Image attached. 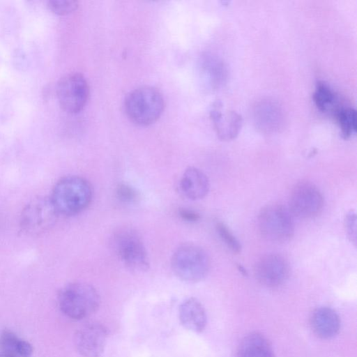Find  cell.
<instances>
[{"label":"cell","mask_w":357,"mask_h":357,"mask_svg":"<svg viewBox=\"0 0 357 357\" xmlns=\"http://www.w3.org/2000/svg\"><path fill=\"white\" fill-rule=\"evenodd\" d=\"M93 188L86 178L68 176L53 188L50 199L59 215L72 216L84 211L91 204Z\"/></svg>","instance_id":"cell-1"},{"label":"cell","mask_w":357,"mask_h":357,"mask_svg":"<svg viewBox=\"0 0 357 357\" xmlns=\"http://www.w3.org/2000/svg\"><path fill=\"white\" fill-rule=\"evenodd\" d=\"M165 108L162 94L157 89L144 86L130 91L124 100L128 118L139 126H149L155 122Z\"/></svg>","instance_id":"cell-2"},{"label":"cell","mask_w":357,"mask_h":357,"mask_svg":"<svg viewBox=\"0 0 357 357\" xmlns=\"http://www.w3.org/2000/svg\"><path fill=\"white\" fill-rule=\"evenodd\" d=\"M58 303L63 314L77 321L96 312L100 306V298L92 285L85 282H73L60 290Z\"/></svg>","instance_id":"cell-3"},{"label":"cell","mask_w":357,"mask_h":357,"mask_svg":"<svg viewBox=\"0 0 357 357\" xmlns=\"http://www.w3.org/2000/svg\"><path fill=\"white\" fill-rule=\"evenodd\" d=\"M210 266V259L206 251L191 243L180 245L171 258V267L174 274L189 282H197L205 278Z\"/></svg>","instance_id":"cell-4"},{"label":"cell","mask_w":357,"mask_h":357,"mask_svg":"<svg viewBox=\"0 0 357 357\" xmlns=\"http://www.w3.org/2000/svg\"><path fill=\"white\" fill-rule=\"evenodd\" d=\"M257 220L259 231L268 241L284 243L294 236L293 216L289 209L282 204L266 205L259 212Z\"/></svg>","instance_id":"cell-5"},{"label":"cell","mask_w":357,"mask_h":357,"mask_svg":"<svg viewBox=\"0 0 357 357\" xmlns=\"http://www.w3.org/2000/svg\"><path fill=\"white\" fill-rule=\"evenodd\" d=\"M114 250L130 271L144 272L149 268V261L144 243L139 234L130 228L116 231L112 240Z\"/></svg>","instance_id":"cell-6"},{"label":"cell","mask_w":357,"mask_h":357,"mask_svg":"<svg viewBox=\"0 0 357 357\" xmlns=\"http://www.w3.org/2000/svg\"><path fill=\"white\" fill-rule=\"evenodd\" d=\"M59 214L50 197H38L26 204L22 212L20 227L29 235H39L52 227Z\"/></svg>","instance_id":"cell-7"},{"label":"cell","mask_w":357,"mask_h":357,"mask_svg":"<svg viewBox=\"0 0 357 357\" xmlns=\"http://www.w3.org/2000/svg\"><path fill=\"white\" fill-rule=\"evenodd\" d=\"M56 96L61 107L68 113L79 112L89 96V86L80 73H72L62 77L56 85Z\"/></svg>","instance_id":"cell-8"},{"label":"cell","mask_w":357,"mask_h":357,"mask_svg":"<svg viewBox=\"0 0 357 357\" xmlns=\"http://www.w3.org/2000/svg\"><path fill=\"white\" fill-rule=\"evenodd\" d=\"M323 207V195L313 183L300 182L292 189L288 208L292 216L301 219H311L317 217Z\"/></svg>","instance_id":"cell-9"},{"label":"cell","mask_w":357,"mask_h":357,"mask_svg":"<svg viewBox=\"0 0 357 357\" xmlns=\"http://www.w3.org/2000/svg\"><path fill=\"white\" fill-rule=\"evenodd\" d=\"M107 337V330L104 325L98 322L87 323L76 331L75 347L83 357H100L104 352Z\"/></svg>","instance_id":"cell-10"},{"label":"cell","mask_w":357,"mask_h":357,"mask_svg":"<svg viewBox=\"0 0 357 357\" xmlns=\"http://www.w3.org/2000/svg\"><path fill=\"white\" fill-rule=\"evenodd\" d=\"M289 265L280 255L269 254L261 257L255 266L256 279L262 285L275 288L283 284L289 278Z\"/></svg>","instance_id":"cell-11"},{"label":"cell","mask_w":357,"mask_h":357,"mask_svg":"<svg viewBox=\"0 0 357 357\" xmlns=\"http://www.w3.org/2000/svg\"><path fill=\"white\" fill-rule=\"evenodd\" d=\"M214 128L218 137L223 141L234 139L242 127V116L232 110H223L222 105L216 102L210 112Z\"/></svg>","instance_id":"cell-12"},{"label":"cell","mask_w":357,"mask_h":357,"mask_svg":"<svg viewBox=\"0 0 357 357\" xmlns=\"http://www.w3.org/2000/svg\"><path fill=\"white\" fill-rule=\"evenodd\" d=\"M310 325L317 337L321 339H329L338 333L340 328V319L332 308L320 307L312 312Z\"/></svg>","instance_id":"cell-13"},{"label":"cell","mask_w":357,"mask_h":357,"mask_svg":"<svg viewBox=\"0 0 357 357\" xmlns=\"http://www.w3.org/2000/svg\"><path fill=\"white\" fill-rule=\"evenodd\" d=\"M178 319L182 326L194 333H202L207 324L204 307L195 298L184 300L178 307Z\"/></svg>","instance_id":"cell-14"},{"label":"cell","mask_w":357,"mask_h":357,"mask_svg":"<svg viewBox=\"0 0 357 357\" xmlns=\"http://www.w3.org/2000/svg\"><path fill=\"white\" fill-rule=\"evenodd\" d=\"M179 188L185 197L191 200H198L207 195L210 183L208 177L202 170L190 167L183 173Z\"/></svg>","instance_id":"cell-15"},{"label":"cell","mask_w":357,"mask_h":357,"mask_svg":"<svg viewBox=\"0 0 357 357\" xmlns=\"http://www.w3.org/2000/svg\"><path fill=\"white\" fill-rule=\"evenodd\" d=\"M236 357H275L267 338L259 333H251L240 342Z\"/></svg>","instance_id":"cell-16"},{"label":"cell","mask_w":357,"mask_h":357,"mask_svg":"<svg viewBox=\"0 0 357 357\" xmlns=\"http://www.w3.org/2000/svg\"><path fill=\"white\" fill-rule=\"evenodd\" d=\"M202 71L211 85L220 82L224 75L222 64L211 55H206L202 60Z\"/></svg>","instance_id":"cell-17"},{"label":"cell","mask_w":357,"mask_h":357,"mask_svg":"<svg viewBox=\"0 0 357 357\" xmlns=\"http://www.w3.org/2000/svg\"><path fill=\"white\" fill-rule=\"evenodd\" d=\"M337 116L342 136L347 139L356 130V112L351 107L342 108L338 111Z\"/></svg>","instance_id":"cell-18"},{"label":"cell","mask_w":357,"mask_h":357,"mask_svg":"<svg viewBox=\"0 0 357 357\" xmlns=\"http://www.w3.org/2000/svg\"><path fill=\"white\" fill-rule=\"evenodd\" d=\"M334 98L333 90L326 83L323 81H319L317 83L313 100L319 110L322 112L327 110L332 105Z\"/></svg>","instance_id":"cell-19"},{"label":"cell","mask_w":357,"mask_h":357,"mask_svg":"<svg viewBox=\"0 0 357 357\" xmlns=\"http://www.w3.org/2000/svg\"><path fill=\"white\" fill-rule=\"evenodd\" d=\"M20 338L12 331L6 330L0 335V353L19 357L17 346Z\"/></svg>","instance_id":"cell-20"},{"label":"cell","mask_w":357,"mask_h":357,"mask_svg":"<svg viewBox=\"0 0 357 357\" xmlns=\"http://www.w3.org/2000/svg\"><path fill=\"white\" fill-rule=\"evenodd\" d=\"M215 227L219 236L227 246L234 253L241 252V243L228 227L222 222H217Z\"/></svg>","instance_id":"cell-21"},{"label":"cell","mask_w":357,"mask_h":357,"mask_svg":"<svg viewBox=\"0 0 357 357\" xmlns=\"http://www.w3.org/2000/svg\"><path fill=\"white\" fill-rule=\"evenodd\" d=\"M47 6L55 14L65 15L75 10L78 3L77 1L73 0H50Z\"/></svg>","instance_id":"cell-22"},{"label":"cell","mask_w":357,"mask_h":357,"mask_svg":"<svg viewBox=\"0 0 357 357\" xmlns=\"http://www.w3.org/2000/svg\"><path fill=\"white\" fill-rule=\"evenodd\" d=\"M356 220V213L353 211H350L346 214L344 221L346 234L349 241L355 245H356L357 238Z\"/></svg>","instance_id":"cell-23"},{"label":"cell","mask_w":357,"mask_h":357,"mask_svg":"<svg viewBox=\"0 0 357 357\" xmlns=\"http://www.w3.org/2000/svg\"><path fill=\"white\" fill-rule=\"evenodd\" d=\"M117 197L123 202L130 203L137 198V191L130 185L121 183L116 188Z\"/></svg>","instance_id":"cell-24"},{"label":"cell","mask_w":357,"mask_h":357,"mask_svg":"<svg viewBox=\"0 0 357 357\" xmlns=\"http://www.w3.org/2000/svg\"><path fill=\"white\" fill-rule=\"evenodd\" d=\"M33 351V347L29 342L19 340L17 346V353L19 357H31Z\"/></svg>","instance_id":"cell-25"},{"label":"cell","mask_w":357,"mask_h":357,"mask_svg":"<svg viewBox=\"0 0 357 357\" xmlns=\"http://www.w3.org/2000/svg\"><path fill=\"white\" fill-rule=\"evenodd\" d=\"M178 215L183 220L191 222H196L200 218L199 213L188 208L179 209Z\"/></svg>","instance_id":"cell-26"},{"label":"cell","mask_w":357,"mask_h":357,"mask_svg":"<svg viewBox=\"0 0 357 357\" xmlns=\"http://www.w3.org/2000/svg\"><path fill=\"white\" fill-rule=\"evenodd\" d=\"M238 270L243 274L246 275V271L241 265H238Z\"/></svg>","instance_id":"cell-27"},{"label":"cell","mask_w":357,"mask_h":357,"mask_svg":"<svg viewBox=\"0 0 357 357\" xmlns=\"http://www.w3.org/2000/svg\"><path fill=\"white\" fill-rule=\"evenodd\" d=\"M0 357H15V356L3 354V353H0Z\"/></svg>","instance_id":"cell-28"}]
</instances>
